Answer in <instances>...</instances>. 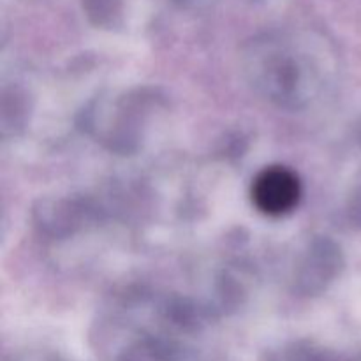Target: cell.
<instances>
[{"label": "cell", "instance_id": "obj_1", "mask_svg": "<svg viewBox=\"0 0 361 361\" xmlns=\"http://www.w3.org/2000/svg\"><path fill=\"white\" fill-rule=\"evenodd\" d=\"M243 74L270 104L300 111L319 101L334 81L331 56L295 39H264L243 56Z\"/></svg>", "mask_w": 361, "mask_h": 361}, {"label": "cell", "instance_id": "obj_2", "mask_svg": "<svg viewBox=\"0 0 361 361\" xmlns=\"http://www.w3.org/2000/svg\"><path fill=\"white\" fill-rule=\"evenodd\" d=\"M152 99L145 92L102 102L87 111V129L115 152H133L143 137Z\"/></svg>", "mask_w": 361, "mask_h": 361}, {"label": "cell", "instance_id": "obj_3", "mask_svg": "<svg viewBox=\"0 0 361 361\" xmlns=\"http://www.w3.org/2000/svg\"><path fill=\"white\" fill-rule=\"evenodd\" d=\"M344 267V256L337 243L328 236H317L296 264L293 289L300 296H317L328 289Z\"/></svg>", "mask_w": 361, "mask_h": 361}, {"label": "cell", "instance_id": "obj_4", "mask_svg": "<svg viewBox=\"0 0 361 361\" xmlns=\"http://www.w3.org/2000/svg\"><path fill=\"white\" fill-rule=\"evenodd\" d=\"M300 176L288 166H267L252 180L250 197L261 214L268 217H282L298 207L302 200Z\"/></svg>", "mask_w": 361, "mask_h": 361}, {"label": "cell", "instance_id": "obj_5", "mask_svg": "<svg viewBox=\"0 0 361 361\" xmlns=\"http://www.w3.org/2000/svg\"><path fill=\"white\" fill-rule=\"evenodd\" d=\"M35 224L53 238L73 235L95 217L88 200H44L34 212Z\"/></svg>", "mask_w": 361, "mask_h": 361}, {"label": "cell", "instance_id": "obj_6", "mask_svg": "<svg viewBox=\"0 0 361 361\" xmlns=\"http://www.w3.org/2000/svg\"><path fill=\"white\" fill-rule=\"evenodd\" d=\"M2 109L4 136L16 134V130L20 127H23L25 120H27V102H25V95L20 90H16V88L6 90L4 92Z\"/></svg>", "mask_w": 361, "mask_h": 361}, {"label": "cell", "instance_id": "obj_7", "mask_svg": "<svg viewBox=\"0 0 361 361\" xmlns=\"http://www.w3.org/2000/svg\"><path fill=\"white\" fill-rule=\"evenodd\" d=\"M286 361H345L324 349H317L310 344H295L286 355Z\"/></svg>", "mask_w": 361, "mask_h": 361}, {"label": "cell", "instance_id": "obj_8", "mask_svg": "<svg viewBox=\"0 0 361 361\" xmlns=\"http://www.w3.org/2000/svg\"><path fill=\"white\" fill-rule=\"evenodd\" d=\"M349 219L356 228L361 229V187L355 192L349 203Z\"/></svg>", "mask_w": 361, "mask_h": 361}]
</instances>
